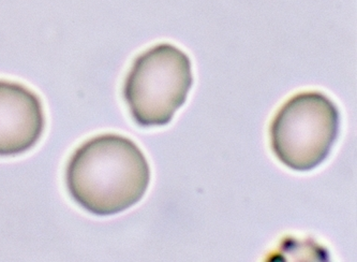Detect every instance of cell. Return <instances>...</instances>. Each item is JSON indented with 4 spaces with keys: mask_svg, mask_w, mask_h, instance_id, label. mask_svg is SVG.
I'll use <instances>...</instances> for the list:
<instances>
[{
    "mask_svg": "<svg viewBox=\"0 0 357 262\" xmlns=\"http://www.w3.org/2000/svg\"><path fill=\"white\" fill-rule=\"evenodd\" d=\"M149 182L151 168L143 152L132 140L113 133L84 142L66 168L69 195L93 215L130 209L144 197Z\"/></svg>",
    "mask_w": 357,
    "mask_h": 262,
    "instance_id": "1",
    "label": "cell"
},
{
    "mask_svg": "<svg viewBox=\"0 0 357 262\" xmlns=\"http://www.w3.org/2000/svg\"><path fill=\"white\" fill-rule=\"evenodd\" d=\"M192 84L189 56L175 45L161 43L135 59L126 78L123 98L135 123L165 126L185 105Z\"/></svg>",
    "mask_w": 357,
    "mask_h": 262,
    "instance_id": "2",
    "label": "cell"
},
{
    "mask_svg": "<svg viewBox=\"0 0 357 262\" xmlns=\"http://www.w3.org/2000/svg\"><path fill=\"white\" fill-rule=\"evenodd\" d=\"M340 129L338 108L317 92L297 94L271 123V149L283 165L310 171L330 155Z\"/></svg>",
    "mask_w": 357,
    "mask_h": 262,
    "instance_id": "3",
    "label": "cell"
},
{
    "mask_svg": "<svg viewBox=\"0 0 357 262\" xmlns=\"http://www.w3.org/2000/svg\"><path fill=\"white\" fill-rule=\"evenodd\" d=\"M45 127L39 96L22 84L0 80V156H17L33 149Z\"/></svg>",
    "mask_w": 357,
    "mask_h": 262,
    "instance_id": "4",
    "label": "cell"
}]
</instances>
